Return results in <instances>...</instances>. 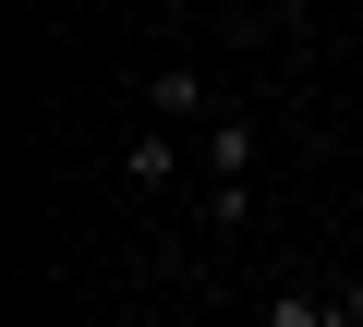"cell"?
Wrapping results in <instances>:
<instances>
[{
    "label": "cell",
    "instance_id": "cell-1",
    "mask_svg": "<svg viewBox=\"0 0 363 327\" xmlns=\"http://www.w3.org/2000/svg\"><path fill=\"white\" fill-rule=\"evenodd\" d=\"M145 109H157V121H194V133L218 121V109H206V73H194V61H157V73H145Z\"/></svg>",
    "mask_w": 363,
    "mask_h": 327
},
{
    "label": "cell",
    "instance_id": "cell-2",
    "mask_svg": "<svg viewBox=\"0 0 363 327\" xmlns=\"http://www.w3.org/2000/svg\"><path fill=\"white\" fill-rule=\"evenodd\" d=\"M242 170H255V121H230V109H218V121H206V194H255Z\"/></svg>",
    "mask_w": 363,
    "mask_h": 327
},
{
    "label": "cell",
    "instance_id": "cell-3",
    "mask_svg": "<svg viewBox=\"0 0 363 327\" xmlns=\"http://www.w3.org/2000/svg\"><path fill=\"white\" fill-rule=\"evenodd\" d=\"M169 170H182L169 133H121V182H133V194H169Z\"/></svg>",
    "mask_w": 363,
    "mask_h": 327
},
{
    "label": "cell",
    "instance_id": "cell-4",
    "mask_svg": "<svg viewBox=\"0 0 363 327\" xmlns=\"http://www.w3.org/2000/svg\"><path fill=\"white\" fill-rule=\"evenodd\" d=\"M255 327H351V303H339V291H267Z\"/></svg>",
    "mask_w": 363,
    "mask_h": 327
},
{
    "label": "cell",
    "instance_id": "cell-5",
    "mask_svg": "<svg viewBox=\"0 0 363 327\" xmlns=\"http://www.w3.org/2000/svg\"><path fill=\"white\" fill-rule=\"evenodd\" d=\"M339 303H351V327H363V267H351V279H339Z\"/></svg>",
    "mask_w": 363,
    "mask_h": 327
}]
</instances>
